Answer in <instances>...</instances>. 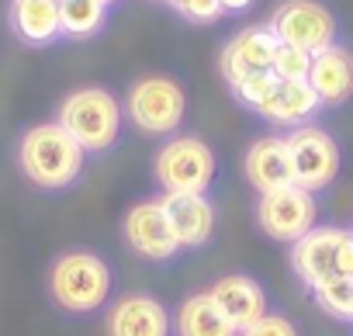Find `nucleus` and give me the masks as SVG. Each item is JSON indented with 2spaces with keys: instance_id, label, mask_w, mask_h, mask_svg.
Wrapping results in <instances>:
<instances>
[{
  "instance_id": "obj_14",
  "label": "nucleus",
  "mask_w": 353,
  "mask_h": 336,
  "mask_svg": "<svg viewBox=\"0 0 353 336\" xmlns=\"http://www.w3.org/2000/svg\"><path fill=\"white\" fill-rule=\"evenodd\" d=\"M243 174H246V184L256 195H267V191L294 184L288 139L284 135H260V139H253L246 146V152H243Z\"/></svg>"
},
{
  "instance_id": "obj_6",
  "label": "nucleus",
  "mask_w": 353,
  "mask_h": 336,
  "mask_svg": "<svg viewBox=\"0 0 353 336\" xmlns=\"http://www.w3.org/2000/svg\"><path fill=\"white\" fill-rule=\"evenodd\" d=\"M284 139H288V152H291L294 184L312 195L329 191L343 170V149H339L336 135L329 128L308 121V125L291 128Z\"/></svg>"
},
{
  "instance_id": "obj_26",
  "label": "nucleus",
  "mask_w": 353,
  "mask_h": 336,
  "mask_svg": "<svg viewBox=\"0 0 353 336\" xmlns=\"http://www.w3.org/2000/svg\"><path fill=\"white\" fill-rule=\"evenodd\" d=\"M219 4H222L225 14H243V11H250L256 4V0H219Z\"/></svg>"
},
{
  "instance_id": "obj_17",
  "label": "nucleus",
  "mask_w": 353,
  "mask_h": 336,
  "mask_svg": "<svg viewBox=\"0 0 353 336\" xmlns=\"http://www.w3.org/2000/svg\"><path fill=\"white\" fill-rule=\"evenodd\" d=\"M8 28L28 49H49L63 42L59 4L52 0H11L8 4Z\"/></svg>"
},
{
  "instance_id": "obj_19",
  "label": "nucleus",
  "mask_w": 353,
  "mask_h": 336,
  "mask_svg": "<svg viewBox=\"0 0 353 336\" xmlns=\"http://www.w3.org/2000/svg\"><path fill=\"white\" fill-rule=\"evenodd\" d=\"M173 336H239L236 322L222 312L208 288L191 291L173 308Z\"/></svg>"
},
{
  "instance_id": "obj_13",
  "label": "nucleus",
  "mask_w": 353,
  "mask_h": 336,
  "mask_svg": "<svg viewBox=\"0 0 353 336\" xmlns=\"http://www.w3.org/2000/svg\"><path fill=\"white\" fill-rule=\"evenodd\" d=\"M350 229H339V226H315L312 233H305L298 243H291V270L294 277L312 288L325 277L336 274V264H339V246L346 239Z\"/></svg>"
},
{
  "instance_id": "obj_23",
  "label": "nucleus",
  "mask_w": 353,
  "mask_h": 336,
  "mask_svg": "<svg viewBox=\"0 0 353 336\" xmlns=\"http://www.w3.org/2000/svg\"><path fill=\"white\" fill-rule=\"evenodd\" d=\"M166 8L181 14L188 25H215L225 14L219 0H166Z\"/></svg>"
},
{
  "instance_id": "obj_7",
  "label": "nucleus",
  "mask_w": 353,
  "mask_h": 336,
  "mask_svg": "<svg viewBox=\"0 0 353 336\" xmlns=\"http://www.w3.org/2000/svg\"><path fill=\"white\" fill-rule=\"evenodd\" d=\"M121 239H125L132 257H139L145 264H156V267H166V264L184 257L159 195L156 198H139V201H132L125 208V215H121Z\"/></svg>"
},
{
  "instance_id": "obj_12",
  "label": "nucleus",
  "mask_w": 353,
  "mask_h": 336,
  "mask_svg": "<svg viewBox=\"0 0 353 336\" xmlns=\"http://www.w3.org/2000/svg\"><path fill=\"white\" fill-rule=\"evenodd\" d=\"M184 253L205 250L219 233V205L212 195H159Z\"/></svg>"
},
{
  "instance_id": "obj_15",
  "label": "nucleus",
  "mask_w": 353,
  "mask_h": 336,
  "mask_svg": "<svg viewBox=\"0 0 353 336\" xmlns=\"http://www.w3.org/2000/svg\"><path fill=\"white\" fill-rule=\"evenodd\" d=\"M322 111V101L315 97V90L308 87V80H274L270 94L256 104V118H263L267 125L277 128H298L315 121V115Z\"/></svg>"
},
{
  "instance_id": "obj_8",
  "label": "nucleus",
  "mask_w": 353,
  "mask_h": 336,
  "mask_svg": "<svg viewBox=\"0 0 353 336\" xmlns=\"http://www.w3.org/2000/svg\"><path fill=\"white\" fill-rule=\"evenodd\" d=\"M253 219H256V229L267 239L291 246L319 226V201H315L312 191H305L298 184H288V188L256 195Z\"/></svg>"
},
{
  "instance_id": "obj_29",
  "label": "nucleus",
  "mask_w": 353,
  "mask_h": 336,
  "mask_svg": "<svg viewBox=\"0 0 353 336\" xmlns=\"http://www.w3.org/2000/svg\"><path fill=\"white\" fill-rule=\"evenodd\" d=\"M159 4H166V0H159Z\"/></svg>"
},
{
  "instance_id": "obj_9",
  "label": "nucleus",
  "mask_w": 353,
  "mask_h": 336,
  "mask_svg": "<svg viewBox=\"0 0 353 336\" xmlns=\"http://www.w3.org/2000/svg\"><path fill=\"white\" fill-rule=\"evenodd\" d=\"M267 28L281 46H294L312 56L339 42V21L319 0H281Z\"/></svg>"
},
{
  "instance_id": "obj_1",
  "label": "nucleus",
  "mask_w": 353,
  "mask_h": 336,
  "mask_svg": "<svg viewBox=\"0 0 353 336\" xmlns=\"http://www.w3.org/2000/svg\"><path fill=\"white\" fill-rule=\"evenodd\" d=\"M46 298L66 319H94L118 298V274L111 260L90 246H70L49 260Z\"/></svg>"
},
{
  "instance_id": "obj_25",
  "label": "nucleus",
  "mask_w": 353,
  "mask_h": 336,
  "mask_svg": "<svg viewBox=\"0 0 353 336\" xmlns=\"http://www.w3.org/2000/svg\"><path fill=\"white\" fill-rule=\"evenodd\" d=\"M336 274L353 277V229L346 233V239H343V246H339V264H336Z\"/></svg>"
},
{
  "instance_id": "obj_3",
  "label": "nucleus",
  "mask_w": 353,
  "mask_h": 336,
  "mask_svg": "<svg viewBox=\"0 0 353 336\" xmlns=\"http://www.w3.org/2000/svg\"><path fill=\"white\" fill-rule=\"evenodd\" d=\"M56 121L83 146L87 156H108L125 135L121 97L104 83H83L59 97Z\"/></svg>"
},
{
  "instance_id": "obj_24",
  "label": "nucleus",
  "mask_w": 353,
  "mask_h": 336,
  "mask_svg": "<svg viewBox=\"0 0 353 336\" xmlns=\"http://www.w3.org/2000/svg\"><path fill=\"white\" fill-rule=\"evenodd\" d=\"M239 336H298V326L284 315V312H267L263 319H256L250 329H243Z\"/></svg>"
},
{
  "instance_id": "obj_22",
  "label": "nucleus",
  "mask_w": 353,
  "mask_h": 336,
  "mask_svg": "<svg viewBox=\"0 0 353 336\" xmlns=\"http://www.w3.org/2000/svg\"><path fill=\"white\" fill-rule=\"evenodd\" d=\"M308 70H312V52L277 42L274 66H270V73H274L277 80H308Z\"/></svg>"
},
{
  "instance_id": "obj_27",
  "label": "nucleus",
  "mask_w": 353,
  "mask_h": 336,
  "mask_svg": "<svg viewBox=\"0 0 353 336\" xmlns=\"http://www.w3.org/2000/svg\"><path fill=\"white\" fill-rule=\"evenodd\" d=\"M104 4H111V8H114V4H118V0H104Z\"/></svg>"
},
{
  "instance_id": "obj_4",
  "label": "nucleus",
  "mask_w": 353,
  "mask_h": 336,
  "mask_svg": "<svg viewBox=\"0 0 353 336\" xmlns=\"http://www.w3.org/2000/svg\"><path fill=\"white\" fill-rule=\"evenodd\" d=\"M149 170L159 195H212L219 181V152L198 132H176L159 142Z\"/></svg>"
},
{
  "instance_id": "obj_10",
  "label": "nucleus",
  "mask_w": 353,
  "mask_h": 336,
  "mask_svg": "<svg viewBox=\"0 0 353 336\" xmlns=\"http://www.w3.org/2000/svg\"><path fill=\"white\" fill-rule=\"evenodd\" d=\"M108 336H173V308L149 291H128L104 312Z\"/></svg>"
},
{
  "instance_id": "obj_11",
  "label": "nucleus",
  "mask_w": 353,
  "mask_h": 336,
  "mask_svg": "<svg viewBox=\"0 0 353 336\" xmlns=\"http://www.w3.org/2000/svg\"><path fill=\"white\" fill-rule=\"evenodd\" d=\"M274 52H277V39L267 25H250V28H239L225 46H222V56H219V73L229 87L250 80V77H260V73H270L274 66Z\"/></svg>"
},
{
  "instance_id": "obj_28",
  "label": "nucleus",
  "mask_w": 353,
  "mask_h": 336,
  "mask_svg": "<svg viewBox=\"0 0 353 336\" xmlns=\"http://www.w3.org/2000/svg\"><path fill=\"white\" fill-rule=\"evenodd\" d=\"M52 4H59V0H52Z\"/></svg>"
},
{
  "instance_id": "obj_18",
  "label": "nucleus",
  "mask_w": 353,
  "mask_h": 336,
  "mask_svg": "<svg viewBox=\"0 0 353 336\" xmlns=\"http://www.w3.org/2000/svg\"><path fill=\"white\" fill-rule=\"evenodd\" d=\"M308 87L322 101V108H339L353 97V49L346 46H329L312 56L308 70Z\"/></svg>"
},
{
  "instance_id": "obj_20",
  "label": "nucleus",
  "mask_w": 353,
  "mask_h": 336,
  "mask_svg": "<svg viewBox=\"0 0 353 336\" xmlns=\"http://www.w3.org/2000/svg\"><path fill=\"white\" fill-rule=\"evenodd\" d=\"M111 4L104 0H59V21H63V39L70 42H87L108 28Z\"/></svg>"
},
{
  "instance_id": "obj_16",
  "label": "nucleus",
  "mask_w": 353,
  "mask_h": 336,
  "mask_svg": "<svg viewBox=\"0 0 353 336\" xmlns=\"http://www.w3.org/2000/svg\"><path fill=\"white\" fill-rule=\"evenodd\" d=\"M208 291L215 295V302L222 305V312L236 322V329H250L256 319H263L270 312V295L267 288L253 277V274H243V270H232V274H222L208 284Z\"/></svg>"
},
{
  "instance_id": "obj_5",
  "label": "nucleus",
  "mask_w": 353,
  "mask_h": 336,
  "mask_svg": "<svg viewBox=\"0 0 353 336\" xmlns=\"http://www.w3.org/2000/svg\"><path fill=\"white\" fill-rule=\"evenodd\" d=\"M188 87L173 73H142L121 97L125 121L145 139L176 135L188 121Z\"/></svg>"
},
{
  "instance_id": "obj_21",
  "label": "nucleus",
  "mask_w": 353,
  "mask_h": 336,
  "mask_svg": "<svg viewBox=\"0 0 353 336\" xmlns=\"http://www.w3.org/2000/svg\"><path fill=\"white\" fill-rule=\"evenodd\" d=\"M308 291H312L315 305H319L325 315L343 319V322H353V277H346V274H332V277L312 284Z\"/></svg>"
},
{
  "instance_id": "obj_2",
  "label": "nucleus",
  "mask_w": 353,
  "mask_h": 336,
  "mask_svg": "<svg viewBox=\"0 0 353 336\" xmlns=\"http://www.w3.org/2000/svg\"><path fill=\"white\" fill-rule=\"evenodd\" d=\"M14 159H18L21 181L28 188L42 191V195H66V191H73L83 181L87 163H90L83 146L56 118L28 125L18 135Z\"/></svg>"
}]
</instances>
